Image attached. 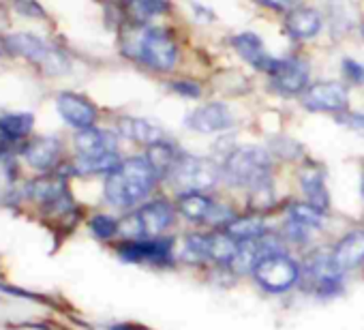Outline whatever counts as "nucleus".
Returning <instances> with one entry per match:
<instances>
[{
  "label": "nucleus",
  "instance_id": "nucleus-2",
  "mask_svg": "<svg viewBox=\"0 0 364 330\" xmlns=\"http://www.w3.org/2000/svg\"><path fill=\"white\" fill-rule=\"evenodd\" d=\"M223 179L232 187L249 189V191H266L272 181V161L266 150L255 146L236 148L228 154L223 168Z\"/></svg>",
  "mask_w": 364,
  "mask_h": 330
},
{
  "label": "nucleus",
  "instance_id": "nucleus-32",
  "mask_svg": "<svg viewBox=\"0 0 364 330\" xmlns=\"http://www.w3.org/2000/svg\"><path fill=\"white\" fill-rule=\"evenodd\" d=\"M171 90L173 92H178L180 97H187V99H198L200 97V86L198 84H193V82H189V80H182V82H176V84H171Z\"/></svg>",
  "mask_w": 364,
  "mask_h": 330
},
{
  "label": "nucleus",
  "instance_id": "nucleus-30",
  "mask_svg": "<svg viewBox=\"0 0 364 330\" xmlns=\"http://www.w3.org/2000/svg\"><path fill=\"white\" fill-rule=\"evenodd\" d=\"M289 221L298 223L302 228H309V230H319L323 225L326 217H323V211H319L317 206H313L309 202H296L289 206Z\"/></svg>",
  "mask_w": 364,
  "mask_h": 330
},
{
  "label": "nucleus",
  "instance_id": "nucleus-18",
  "mask_svg": "<svg viewBox=\"0 0 364 330\" xmlns=\"http://www.w3.org/2000/svg\"><path fill=\"white\" fill-rule=\"evenodd\" d=\"M60 150L63 146L56 137H35L33 142H28L24 150V159L28 161L31 168L46 172L58 163Z\"/></svg>",
  "mask_w": 364,
  "mask_h": 330
},
{
  "label": "nucleus",
  "instance_id": "nucleus-25",
  "mask_svg": "<svg viewBox=\"0 0 364 330\" xmlns=\"http://www.w3.org/2000/svg\"><path fill=\"white\" fill-rule=\"evenodd\" d=\"M124 11L137 26H141L167 11V0H124Z\"/></svg>",
  "mask_w": 364,
  "mask_h": 330
},
{
  "label": "nucleus",
  "instance_id": "nucleus-28",
  "mask_svg": "<svg viewBox=\"0 0 364 330\" xmlns=\"http://www.w3.org/2000/svg\"><path fill=\"white\" fill-rule=\"evenodd\" d=\"M238 251V240H234L230 234H208V260L217 264H230L232 257Z\"/></svg>",
  "mask_w": 364,
  "mask_h": 330
},
{
  "label": "nucleus",
  "instance_id": "nucleus-7",
  "mask_svg": "<svg viewBox=\"0 0 364 330\" xmlns=\"http://www.w3.org/2000/svg\"><path fill=\"white\" fill-rule=\"evenodd\" d=\"M343 275L345 272L336 266L332 253L315 251L313 255L306 257L300 272V281L304 283L306 292H313L317 296H332L341 292Z\"/></svg>",
  "mask_w": 364,
  "mask_h": 330
},
{
  "label": "nucleus",
  "instance_id": "nucleus-29",
  "mask_svg": "<svg viewBox=\"0 0 364 330\" xmlns=\"http://www.w3.org/2000/svg\"><path fill=\"white\" fill-rule=\"evenodd\" d=\"M120 165V156L118 154H107V156H99V159H82L77 156L73 163V172L75 174H112Z\"/></svg>",
  "mask_w": 364,
  "mask_h": 330
},
{
  "label": "nucleus",
  "instance_id": "nucleus-23",
  "mask_svg": "<svg viewBox=\"0 0 364 330\" xmlns=\"http://www.w3.org/2000/svg\"><path fill=\"white\" fill-rule=\"evenodd\" d=\"M264 257H266V253H264V247H262L259 238H255V240H242V243H238V251L232 257L230 268L236 275H247V272H253L255 266Z\"/></svg>",
  "mask_w": 364,
  "mask_h": 330
},
{
  "label": "nucleus",
  "instance_id": "nucleus-13",
  "mask_svg": "<svg viewBox=\"0 0 364 330\" xmlns=\"http://www.w3.org/2000/svg\"><path fill=\"white\" fill-rule=\"evenodd\" d=\"M185 124L198 133H219L234 124V114L223 103H208V105L193 110L187 116Z\"/></svg>",
  "mask_w": 364,
  "mask_h": 330
},
{
  "label": "nucleus",
  "instance_id": "nucleus-37",
  "mask_svg": "<svg viewBox=\"0 0 364 330\" xmlns=\"http://www.w3.org/2000/svg\"><path fill=\"white\" fill-rule=\"evenodd\" d=\"M362 37H364V24H362Z\"/></svg>",
  "mask_w": 364,
  "mask_h": 330
},
{
  "label": "nucleus",
  "instance_id": "nucleus-11",
  "mask_svg": "<svg viewBox=\"0 0 364 330\" xmlns=\"http://www.w3.org/2000/svg\"><path fill=\"white\" fill-rule=\"evenodd\" d=\"M268 73H270L272 86L281 95H300L309 88V69L298 58L274 60Z\"/></svg>",
  "mask_w": 364,
  "mask_h": 330
},
{
  "label": "nucleus",
  "instance_id": "nucleus-8",
  "mask_svg": "<svg viewBox=\"0 0 364 330\" xmlns=\"http://www.w3.org/2000/svg\"><path fill=\"white\" fill-rule=\"evenodd\" d=\"M300 272H302L300 264L287 257L285 253L264 257L253 270L255 281L270 294H283L291 289L300 281Z\"/></svg>",
  "mask_w": 364,
  "mask_h": 330
},
{
  "label": "nucleus",
  "instance_id": "nucleus-3",
  "mask_svg": "<svg viewBox=\"0 0 364 330\" xmlns=\"http://www.w3.org/2000/svg\"><path fill=\"white\" fill-rule=\"evenodd\" d=\"M124 52L154 71H171L178 63V46L169 33L152 26H137L122 39Z\"/></svg>",
  "mask_w": 364,
  "mask_h": 330
},
{
  "label": "nucleus",
  "instance_id": "nucleus-24",
  "mask_svg": "<svg viewBox=\"0 0 364 330\" xmlns=\"http://www.w3.org/2000/svg\"><path fill=\"white\" fill-rule=\"evenodd\" d=\"M180 154H182V152H180L176 146H171V144H167V142H159V144L148 146L146 159H148V163L152 165V170H154V174H156L159 179H167L169 172L173 170L176 161L180 159Z\"/></svg>",
  "mask_w": 364,
  "mask_h": 330
},
{
  "label": "nucleus",
  "instance_id": "nucleus-38",
  "mask_svg": "<svg viewBox=\"0 0 364 330\" xmlns=\"http://www.w3.org/2000/svg\"><path fill=\"white\" fill-rule=\"evenodd\" d=\"M0 144H3V135H0Z\"/></svg>",
  "mask_w": 364,
  "mask_h": 330
},
{
  "label": "nucleus",
  "instance_id": "nucleus-15",
  "mask_svg": "<svg viewBox=\"0 0 364 330\" xmlns=\"http://www.w3.org/2000/svg\"><path fill=\"white\" fill-rule=\"evenodd\" d=\"M56 107H58L60 116H63L71 127H75L77 131L95 127L97 107H95L86 97L75 95V92H60L58 99H56Z\"/></svg>",
  "mask_w": 364,
  "mask_h": 330
},
{
  "label": "nucleus",
  "instance_id": "nucleus-20",
  "mask_svg": "<svg viewBox=\"0 0 364 330\" xmlns=\"http://www.w3.org/2000/svg\"><path fill=\"white\" fill-rule=\"evenodd\" d=\"M300 187H302V193L309 200V204L317 206L319 211H326L330 206V196H328L326 183H323V170L317 168V165H309V168L302 170Z\"/></svg>",
  "mask_w": 364,
  "mask_h": 330
},
{
  "label": "nucleus",
  "instance_id": "nucleus-6",
  "mask_svg": "<svg viewBox=\"0 0 364 330\" xmlns=\"http://www.w3.org/2000/svg\"><path fill=\"white\" fill-rule=\"evenodd\" d=\"M3 46L11 54L31 60L33 65L41 67L50 75H58V73H65L69 69L67 56L60 50H56L54 46H50L48 41H43V39H39L35 35H26V33L7 35V37H3Z\"/></svg>",
  "mask_w": 364,
  "mask_h": 330
},
{
  "label": "nucleus",
  "instance_id": "nucleus-27",
  "mask_svg": "<svg viewBox=\"0 0 364 330\" xmlns=\"http://www.w3.org/2000/svg\"><path fill=\"white\" fill-rule=\"evenodd\" d=\"M266 232H268L266 221L262 217H240V219H234L232 223L225 225V234H230L238 243L255 240V238L264 236Z\"/></svg>",
  "mask_w": 364,
  "mask_h": 330
},
{
  "label": "nucleus",
  "instance_id": "nucleus-4",
  "mask_svg": "<svg viewBox=\"0 0 364 330\" xmlns=\"http://www.w3.org/2000/svg\"><path fill=\"white\" fill-rule=\"evenodd\" d=\"M219 179L221 170L217 163L204 156H191L182 152L165 181H169V185L180 193H204L206 189L215 187Z\"/></svg>",
  "mask_w": 364,
  "mask_h": 330
},
{
  "label": "nucleus",
  "instance_id": "nucleus-26",
  "mask_svg": "<svg viewBox=\"0 0 364 330\" xmlns=\"http://www.w3.org/2000/svg\"><path fill=\"white\" fill-rule=\"evenodd\" d=\"M35 116L31 112H16L0 116V135L5 139H22L33 131Z\"/></svg>",
  "mask_w": 364,
  "mask_h": 330
},
{
  "label": "nucleus",
  "instance_id": "nucleus-36",
  "mask_svg": "<svg viewBox=\"0 0 364 330\" xmlns=\"http://www.w3.org/2000/svg\"><path fill=\"white\" fill-rule=\"evenodd\" d=\"M362 193H364V179H362Z\"/></svg>",
  "mask_w": 364,
  "mask_h": 330
},
{
  "label": "nucleus",
  "instance_id": "nucleus-31",
  "mask_svg": "<svg viewBox=\"0 0 364 330\" xmlns=\"http://www.w3.org/2000/svg\"><path fill=\"white\" fill-rule=\"evenodd\" d=\"M90 230H92V234L97 238L107 240V238H112V236L118 234V221L112 219L109 215H95L90 219Z\"/></svg>",
  "mask_w": 364,
  "mask_h": 330
},
{
  "label": "nucleus",
  "instance_id": "nucleus-19",
  "mask_svg": "<svg viewBox=\"0 0 364 330\" xmlns=\"http://www.w3.org/2000/svg\"><path fill=\"white\" fill-rule=\"evenodd\" d=\"M118 133L124 135L127 139H133L137 144H146V146H152V144H159L163 142V129L146 118H131V116H124L118 120Z\"/></svg>",
  "mask_w": 364,
  "mask_h": 330
},
{
  "label": "nucleus",
  "instance_id": "nucleus-16",
  "mask_svg": "<svg viewBox=\"0 0 364 330\" xmlns=\"http://www.w3.org/2000/svg\"><path fill=\"white\" fill-rule=\"evenodd\" d=\"M232 46L238 52V56L245 58L255 69L270 71V67L274 65V58L264 48V41L257 35H253V33H240V35H236L232 39Z\"/></svg>",
  "mask_w": 364,
  "mask_h": 330
},
{
  "label": "nucleus",
  "instance_id": "nucleus-10",
  "mask_svg": "<svg viewBox=\"0 0 364 330\" xmlns=\"http://www.w3.org/2000/svg\"><path fill=\"white\" fill-rule=\"evenodd\" d=\"M302 103L311 112H334L347 110V88L338 82H317L302 92Z\"/></svg>",
  "mask_w": 364,
  "mask_h": 330
},
{
  "label": "nucleus",
  "instance_id": "nucleus-14",
  "mask_svg": "<svg viewBox=\"0 0 364 330\" xmlns=\"http://www.w3.org/2000/svg\"><path fill=\"white\" fill-rule=\"evenodd\" d=\"M75 150L77 156L82 159H99V156H107V154H118V139L112 131L105 129H82L75 135Z\"/></svg>",
  "mask_w": 364,
  "mask_h": 330
},
{
  "label": "nucleus",
  "instance_id": "nucleus-34",
  "mask_svg": "<svg viewBox=\"0 0 364 330\" xmlns=\"http://www.w3.org/2000/svg\"><path fill=\"white\" fill-rule=\"evenodd\" d=\"M338 122H343L345 127H349L358 133H364V114H345L338 118Z\"/></svg>",
  "mask_w": 364,
  "mask_h": 330
},
{
  "label": "nucleus",
  "instance_id": "nucleus-1",
  "mask_svg": "<svg viewBox=\"0 0 364 330\" xmlns=\"http://www.w3.org/2000/svg\"><path fill=\"white\" fill-rule=\"evenodd\" d=\"M156 179L159 176L146 156L124 159L105 179V200L116 208H133L152 193Z\"/></svg>",
  "mask_w": 364,
  "mask_h": 330
},
{
  "label": "nucleus",
  "instance_id": "nucleus-12",
  "mask_svg": "<svg viewBox=\"0 0 364 330\" xmlns=\"http://www.w3.org/2000/svg\"><path fill=\"white\" fill-rule=\"evenodd\" d=\"M31 198L56 215H67L73 208L67 183L65 179H58V176H46V179L35 181L31 185Z\"/></svg>",
  "mask_w": 364,
  "mask_h": 330
},
{
  "label": "nucleus",
  "instance_id": "nucleus-33",
  "mask_svg": "<svg viewBox=\"0 0 364 330\" xmlns=\"http://www.w3.org/2000/svg\"><path fill=\"white\" fill-rule=\"evenodd\" d=\"M343 73L351 80V82H364V67H360L358 63L353 60H345L343 63Z\"/></svg>",
  "mask_w": 364,
  "mask_h": 330
},
{
  "label": "nucleus",
  "instance_id": "nucleus-22",
  "mask_svg": "<svg viewBox=\"0 0 364 330\" xmlns=\"http://www.w3.org/2000/svg\"><path fill=\"white\" fill-rule=\"evenodd\" d=\"M215 206L217 204L204 193H182L176 204L178 213L193 223H208Z\"/></svg>",
  "mask_w": 364,
  "mask_h": 330
},
{
  "label": "nucleus",
  "instance_id": "nucleus-5",
  "mask_svg": "<svg viewBox=\"0 0 364 330\" xmlns=\"http://www.w3.org/2000/svg\"><path fill=\"white\" fill-rule=\"evenodd\" d=\"M173 221V206L165 200L150 202L137 213L118 221V234L129 240H148L161 236Z\"/></svg>",
  "mask_w": 364,
  "mask_h": 330
},
{
  "label": "nucleus",
  "instance_id": "nucleus-9",
  "mask_svg": "<svg viewBox=\"0 0 364 330\" xmlns=\"http://www.w3.org/2000/svg\"><path fill=\"white\" fill-rule=\"evenodd\" d=\"M173 240L171 238H148V240H127L118 247V255L124 262L133 264H152V266H169Z\"/></svg>",
  "mask_w": 364,
  "mask_h": 330
},
{
  "label": "nucleus",
  "instance_id": "nucleus-17",
  "mask_svg": "<svg viewBox=\"0 0 364 330\" xmlns=\"http://www.w3.org/2000/svg\"><path fill=\"white\" fill-rule=\"evenodd\" d=\"M332 257L343 272L362 266L364 264V230L349 232L345 238H341L332 251Z\"/></svg>",
  "mask_w": 364,
  "mask_h": 330
},
{
  "label": "nucleus",
  "instance_id": "nucleus-35",
  "mask_svg": "<svg viewBox=\"0 0 364 330\" xmlns=\"http://www.w3.org/2000/svg\"><path fill=\"white\" fill-rule=\"evenodd\" d=\"M262 3L272 9H287V7H291L294 0H262Z\"/></svg>",
  "mask_w": 364,
  "mask_h": 330
},
{
  "label": "nucleus",
  "instance_id": "nucleus-21",
  "mask_svg": "<svg viewBox=\"0 0 364 330\" xmlns=\"http://www.w3.org/2000/svg\"><path fill=\"white\" fill-rule=\"evenodd\" d=\"M285 28L289 37L306 41L321 31V18L315 9H294L285 20Z\"/></svg>",
  "mask_w": 364,
  "mask_h": 330
}]
</instances>
